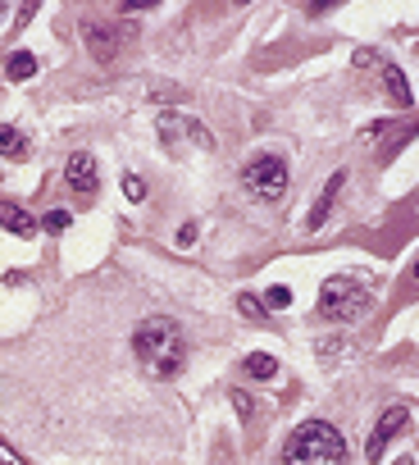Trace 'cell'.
Here are the masks:
<instances>
[{
	"mask_svg": "<svg viewBox=\"0 0 419 465\" xmlns=\"http://www.w3.org/2000/svg\"><path fill=\"white\" fill-rule=\"evenodd\" d=\"M346 187V169H337V174H328V183H324V192H319V201L310 206V215H306V233H319L324 224H328V215H333V206H337V192Z\"/></svg>",
	"mask_w": 419,
	"mask_h": 465,
	"instance_id": "obj_9",
	"label": "cell"
},
{
	"mask_svg": "<svg viewBox=\"0 0 419 465\" xmlns=\"http://www.w3.org/2000/svg\"><path fill=\"white\" fill-rule=\"evenodd\" d=\"M192 128H196V114H183V110H160L156 114V132L169 156H187V142H192Z\"/></svg>",
	"mask_w": 419,
	"mask_h": 465,
	"instance_id": "obj_6",
	"label": "cell"
},
{
	"mask_svg": "<svg viewBox=\"0 0 419 465\" xmlns=\"http://www.w3.org/2000/svg\"><path fill=\"white\" fill-rule=\"evenodd\" d=\"M123 196H128V201H147V183L137 174H123Z\"/></svg>",
	"mask_w": 419,
	"mask_h": 465,
	"instance_id": "obj_17",
	"label": "cell"
},
{
	"mask_svg": "<svg viewBox=\"0 0 419 465\" xmlns=\"http://www.w3.org/2000/svg\"><path fill=\"white\" fill-rule=\"evenodd\" d=\"M5 74H10L14 83H28V78L37 74V55H32V50H10V59H5Z\"/></svg>",
	"mask_w": 419,
	"mask_h": 465,
	"instance_id": "obj_13",
	"label": "cell"
},
{
	"mask_svg": "<svg viewBox=\"0 0 419 465\" xmlns=\"http://www.w3.org/2000/svg\"><path fill=\"white\" fill-rule=\"evenodd\" d=\"M68 224H74V215H68V210H46V215L37 219V228H46V233H64Z\"/></svg>",
	"mask_w": 419,
	"mask_h": 465,
	"instance_id": "obj_15",
	"label": "cell"
},
{
	"mask_svg": "<svg viewBox=\"0 0 419 465\" xmlns=\"http://www.w3.org/2000/svg\"><path fill=\"white\" fill-rule=\"evenodd\" d=\"M0 465H23V461H19V456L5 447V443H0Z\"/></svg>",
	"mask_w": 419,
	"mask_h": 465,
	"instance_id": "obj_24",
	"label": "cell"
},
{
	"mask_svg": "<svg viewBox=\"0 0 419 465\" xmlns=\"http://www.w3.org/2000/svg\"><path fill=\"white\" fill-rule=\"evenodd\" d=\"M64 187H68V196H74L83 210L96 201V192H101V165H96L92 151H74V156L64 160Z\"/></svg>",
	"mask_w": 419,
	"mask_h": 465,
	"instance_id": "obj_5",
	"label": "cell"
},
{
	"mask_svg": "<svg viewBox=\"0 0 419 465\" xmlns=\"http://www.w3.org/2000/svg\"><path fill=\"white\" fill-rule=\"evenodd\" d=\"M132 356L151 379H178L187 365V334L169 315H147L132 328Z\"/></svg>",
	"mask_w": 419,
	"mask_h": 465,
	"instance_id": "obj_1",
	"label": "cell"
},
{
	"mask_svg": "<svg viewBox=\"0 0 419 465\" xmlns=\"http://www.w3.org/2000/svg\"><path fill=\"white\" fill-rule=\"evenodd\" d=\"M83 41H87V50H92L96 64H110L119 55V32L105 28L101 19H83Z\"/></svg>",
	"mask_w": 419,
	"mask_h": 465,
	"instance_id": "obj_8",
	"label": "cell"
},
{
	"mask_svg": "<svg viewBox=\"0 0 419 465\" xmlns=\"http://www.w3.org/2000/svg\"><path fill=\"white\" fill-rule=\"evenodd\" d=\"M374 310V288L361 274H337L319 288V315L333 324H356Z\"/></svg>",
	"mask_w": 419,
	"mask_h": 465,
	"instance_id": "obj_3",
	"label": "cell"
},
{
	"mask_svg": "<svg viewBox=\"0 0 419 465\" xmlns=\"http://www.w3.org/2000/svg\"><path fill=\"white\" fill-rule=\"evenodd\" d=\"M237 310H242L246 319H264V306H260L251 292H242V297H237Z\"/></svg>",
	"mask_w": 419,
	"mask_h": 465,
	"instance_id": "obj_20",
	"label": "cell"
},
{
	"mask_svg": "<svg viewBox=\"0 0 419 465\" xmlns=\"http://www.w3.org/2000/svg\"><path fill=\"white\" fill-rule=\"evenodd\" d=\"M183 92L178 87H151V101H178Z\"/></svg>",
	"mask_w": 419,
	"mask_h": 465,
	"instance_id": "obj_22",
	"label": "cell"
},
{
	"mask_svg": "<svg viewBox=\"0 0 419 465\" xmlns=\"http://www.w3.org/2000/svg\"><path fill=\"white\" fill-rule=\"evenodd\" d=\"M383 87H388L392 105H401V110L415 105V92H410V83H406V74L397 69V64H383Z\"/></svg>",
	"mask_w": 419,
	"mask_h": 465,
	"instance_id": "obj_11",
	"label": "cell"
},
{
	"mask_svg": "<svg viewBox=\"0 0 419 465\" xmlns=\"http://www.w3.org/2000/svg\"><path fill=\"white\" fill-rule=\"evenodd\" d=\"M228 397H233V407H237V416H242V420H251V416H255V402H251V397H246L242 388H233Z\"/></svg>",
	"mask_w": 419,
	"mask_h": 465,
	"instance_id": "obj_21",
	"label": "cell"
},
{
	"mask_svg": "<svg viewBox=\"0 0 419 465\" xmlns=\"http://www.w3.org/2000/svg\"><path fill=\"white\" fill-rule=\"evenodd\" d=\"M242 187L251 201H283V192L292 187L288 160L283 156H255L251 165H242Z\"/></svg>",
	"mask_w": 419,
	"mask_h": 465,
	"instance_id": "obj_4",
	"label": "cell"
},
{
	"mask_svg": "<svg viewBox=\"0 0 419 465\" xmlns=\"http://www.w3.org/2000/svg\"><path fill=\"white\" fill-rule=\"evenodd\" d=\"M415 283H419V260H415Z\"/></svg>",
	"mask_w": 419,
	"mask_h": 465,
	"instance_id": "obj_26",
	"label": "cell"
},
{
	"mask_svg": "<svg viewBox=\"0 0 419 465\" xmlns=\"http://www.w3.org/2000/svg\"><path fill=\"white\" fill-rule=\"evenodd\" d=\"M32 19H37V5H23V10H19V28H23V23H32Z\"/></svg>",
	"mask_w": 419,
	"mask_h": 465,
	"instance_id": "obj_25",
	"label": "cell"
},
{
	"mask_svg": "<svg viewBox=\"0 0 419 465\" xmlns=\"http://www.w3.org/2000/svg\"><path fill=\"white\" fill-rule=\"evenodd\" d=\"M406 420H410V407H388V411L379 416L370 443H365V456H370V461H383V456H388V443L406 429Z\"/></svg>",
	"mask_w": 419,
	"mask_h": 465,
	"instance_id": "obj_7",
	"label": "cell"
},
{
	"mask_svg": "<svg viewBox=\"0 0 419 465\" xmlns=\"http://www.w3.org/2000/svg\"><path fill=\"white\" fill-rule=\"evenodd\" d=\"M388 128H392L388 119H374V123H365V128H361V142H379V138H388Z\"/></svg>",
	"mask_w": 419,
	"mask_h": 465,
	"instance_id": "obj_19",
	"label": "cell"
},
{
	"mask_svg": "<svg viewBox=\"0 0 419 465\" xmlns=\"http://www.w3.org/2000/svg\"><path fill=\"white\" fill-rule=\"evenodd\" d=\"M242 370H246L251 379H273V374H278V361L264 356V352H251V356L242 361Z\"/></svg>",
	"mask_w": 419,
	"mask_h": 465,
	"instance_id": "obj_14",
	"label": "cell"
},
{
	"mask_svg": "<svg viewBox=\"0 0 419 465\" xmlns=\"http://www.w3.org/2000/svg\"><path fill=\"white\" fill-rule=\"evenodd\" d=\"M196 233H201L196 224H187V228H178V246H192V242H196Z\"/></svg>",
	"mask_w": 419,
	"mask_h": 465,
	"instance_id": "obj_23",
	"label": "cell"
},
{
	"mask_svg": "<svg viewBox=\"0 0 419 465\" xmlns=\"http://www.w3.org/2000/svg\"><path fill=\"white\" fill-rule=\"evenodd\" d=\"M0 228H10L14 237H37V219L19 201H0Z\"/></svg>",
	"mask_w": 419,
	"mask_h": 465,
	"instance_id": "obj_10",
	"label": "cell"
},
{
	"mask_svg": "<svg viewBox=\"0 0 419 465\" xmlns=\"http://www.w3.org/2000/svg\"><path fill=\"white\" fill-rule=\"evenodd\" d=\"M0 156H5V160H23L28 156V138L19 128H10V123H0Z\"/></svg>",
	"mask_w": 419,
	"mask_h": 465,
	"instance_id": "obj_12",
	"label": "cell"
},
{
	"mask_svg": "<svg viewBox=\"0 0 419 465\" xmlns=\"http://www.w3.org/2000/svg\"><path fill=\"white\" fill-rule=\"evenodd\" d=\"M0 19H5V5H0Z\"/></svg>",
	"mask_w": 419,
	"mask_h": 465,
	"instance_id": "obj_27",
	"label": "cell"
},
{
	"mask_svg": "<svg viewBox=\"0 0 419 465\" xmlns=\"http://www.w3.org/2000/svg\"><path fill=\"white\" fill-rule=\"evenodd\" d=\"M346 352H352V343H346V338H337V343H333V338H324V343H319V356H324V361L346 356Z\"/></svg>",
	"mask_w": 419,
	"mask_h": 465,
	"instance_id": "obj_18",
	"label": "cell"
},
{
	"mask_svg": "<svg viewBox=\"0 0 419 465\" xmlns=\"http://www.w3.org/2000/svg\"><path fill=\"white\" fill-rule=\"evenodd\" d=\"M288 306H292V292H288L283 283L264 292V310H288Z\"/></svg>",
	"mask_w": 419,
	"mask_h": 465,
	"instance_id": "obj_16",
	"label": "cell"
},
{
	"mask_svg": "<svg viewBox=\"0 0 419 465\" xmlns=\"http://www.w3.org/2000/svg\"><path fill=\"white\" fill-rule=\"evenodd\" d=\"M283 465H346V438L328 420H306L283 443Z\"/></svg>",
	"mask_w": 419,
	"mask_h": 465,
	"instance_id": "obj_2",
	"label": "cell"
}]
</instances>
